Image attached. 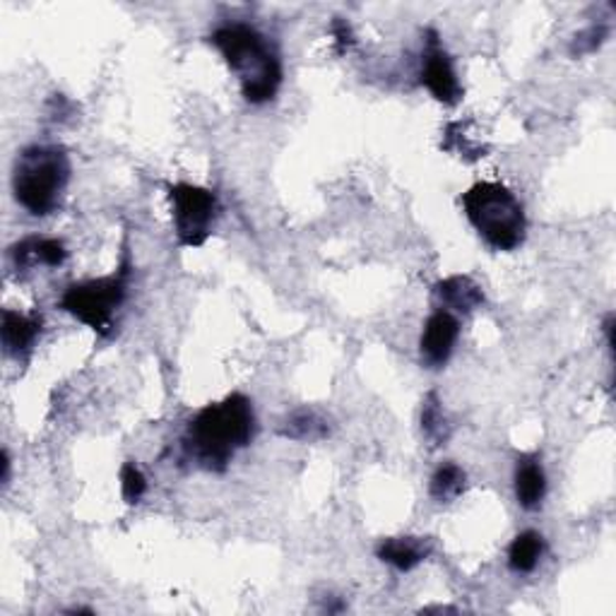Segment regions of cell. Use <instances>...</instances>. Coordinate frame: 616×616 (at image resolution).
<instances>
[{
  "instance_id": "obj_22",
  "label": "cell",
  "mask_w": 616,
  "mask_h": 616,
  "mask_svg": "<svg viewBox=\"0 0 616 616\" xmlns=\"http://www.w3.org/2000/svg\"><path fill=\"white\" fill-rule=\"evenodd\" d=\"M10 468H12V462H10V453L8 450H3V487H8L10 484Z\"/></svg>"
},
{
  "instance_id": "obj_11",
  "label": "cell",
  "mask_w": 616,
  "mask_h": 616,
  "mask_svg": "<svg viewBox=\"0 0 616 616\" xmlns=\"http://www.w3.org/2000/svg\"><path fill=\"white\" fill-rule=\"evenodd\" d=\"M0 335H3V349L8 357H24L34 347V342L41 335V319L36 313H20L6 309L3 311V325H0Z\"/></svg>"
},
{
  "instance_id": "obj_9",
  "label": "cell",
  "mask_w": 616,
  "mask_h": 616,
  "mask_svg": "<svg viewBox=\"0 0 616 616\" xmlns=\"http://www.w3.org/2000/svg\"><path fill=\"white\" fill-rule=\"evenodd\" d=\"M10 258L18 270L61 268L67 260L63 241L49 237H27L10 249Z\"/></svg>"
},
{
  "instance_id": "obj_6",
  "label": "cell",
  "mask_w": 616,
  "mask_h": 616,
  "mask_svg": "<svg viewBox=\"0 0 616 616\" xmlns=\"http://www.w3.org/2000/svg\"><path fill=\"white\" fill-rule=\"evenodd\" d=\"M169 200L176 241L184 249H200L210 239L219 217L215 190L194 184H176L169 186Z\"/></svg>"
},
{
  "instance_id": "obj_14",
  "label": "cell",
  "mask_w": 616,
  "mask_h": 616,
  "mask_svg": "<svg viewBox=\"0 0 616 616\" xmlns=\"http://www.w3.org/2000/svg\"><path fill=\"white\" fill-rule=\"evenodd\" d=\"M278 431L284 438H292V441L313 443V441H323V438L331 434V424H327V419L321 413H316V409L304 407L286 417L280 424Z\"/></svg>"
},
{
  "instance_id": "obj_3",
  "label": "cell",
  "mask_w": 616,
  "mask_h": 616,
  "mask_svg": "<svg viewBox=\"0 0 616 616\" xmlns=\"http://www.w3.org/2000/svg\"><path fill=\"white\" fill-rule=\"evenodd\" d=\"M464 217L494 251L511 253L525 243L528 217L523 202L499 181H479L462 198Z\"/></svg>"
},
{
  "instance_id": "obj_5",
  "label": "cell",
  "mask_w": 616,
  "mask_h": 616,
  "mask_svg": "<svg viewBox=\"0 0 616 616\" xmlns=\"http://www.w3.org/2000/svg\"><path fill=\"white\" fill-rule=\"evenodd\" d=\"M128 265H121L106 278L71 284L61 296V309L73 319L92 327L97 335H112L116 311L126 301L128 290Z\"/></svg>"
},
{
  "instance_id": "obj_13",
  "label": "cell",
  "mask_w": 616,
  "mask_h": 616,
  "mask_svg": "<svg viewBox=\"0 0 616 616\" xmlns=\"http://www.w3.org/2000/svg\"><path fill=\"white\" fill-rule=\"evenodd\" d=\"M518 505L525 511H537L546 497V474L537 456L518 458L513 474Z\"/></svg>"
},
{
  "instance_id": "obj_1",
  "label": "cell",
  "mask_w": 616,
  "mask_h": 616,
  "mask_svg": "<svg viewBox=\"0 0 616 616\" xmlns=\"http://www.w3.org/2000/svg\"><path fill=\"white\" fill-rule=\"evenodd\" d=\"M255 431L253 403L241 393H231L225 400L205 405L188 421L184 453L202 470L225 472L239 450L251 446Z\"/></svg>"
},
{
  "instance_id": "obj_18",
  "label": "cell",
  "mask_w": 616,
  "mask_h": 616,
  "mask_svg": "<svg viewBox=\"0 0 616 616\" xmlns=\"http://www.w3.org/2000/svg\"><path fill=\"white\" fill-rule=\"evenodd\" d=\"M468 126H470V123H462V121L450 123V126L446 128V135H443V147L448 149V153H453L462 159L477 161V159L484 157L487 145L479 140L477 135H470Z\"/></svg>"
},
{
  "instance_id": "obj_20",
  "label": "cell",
  "mask_w": 616,
  "mask_h": 616,
  "mask_svg": "<svg viewBox=\"0 0 616 616\" xmlns=\"http://www.w3.org/2000/svg\"><path fill=\"white\" fill-rule=\"evenodd\" d=\"M609 36V27L605 24H591L587 30L578 32L571 44L573 56H583V53H595Z\"/></svg>"
},
{
  "instance_id": "obj_17",
  "label": "cell",
  "mask_w": 616,
  "mask_h": 616,
  "mask_svg": "<svg viewBox=\"0 0 616 616\" xmlns=\"http://www.w3.org/2000/svg\"><path fill=\"white\" fill-rule=\"evenodd\" d=\"M421 434L429 438L434 446H446L450 434H453V424H450L443 403L438 400L436 393H429L421 405Z\"/></svg>"
},
{
  "instance_id": "obj_4",
  "label": "cell",
  "mask_w": 616,
  "mask_h": 616,
  "mask_svg": "<svg viewBox=\"0 0 616 616\" xmlns=\"http://www.w3.org/2000/svg\"><path fill=\"white\" fill-rule=\"evenodd\" d=\"M67 181H71V159L56 145L24 147L12 167V194L20 208L34 217H46L59 210Z\"/></svg>"
},
{
  "instance_id": "obj_12",
  "label": "cell",
  "mask_w": 616,
  "mask_h": 616,
  "mask_svg": "<svg viewBox=\"0 0 616 616\" xmlns=\"http://www.w3.org/2000/svg\"><path fill=\"white\" fill-rule=\"evenodd\" d=\"M431 540L429 537H386L376 546V556L383 564L395 571L407 573L415 571L419 564L429 558Z\"/></svg>"
},
{
  "instance_id": "obj_21",
  "label": "cell",
  "mask_w": 616,
  "mask_h": 616,
  "mask_svg": "<svg viewBox=\"0 0 616 616\" xmlns=\"http://www.w3.org/2000/svg\"><path fill=\"white\" fill-rule=\"evenodd\" d=\"M331 32L335 36V44H337V51L340 53H345L352 49L354 44V32H352V27L347 20H342V18H335L333 24H331Z\"/></svg>"
},
{
  "instance_id": "obj_16",
  "label": "cell",
  "mask_w": 616,
  "mask_h": 616,
  "mask_svg": "<svg viewBox=\"0 0 616 616\" xmlns=\"http://www.w3.org/2000/svg\"><path fill=\"white\" fill-rule=\"evenodd\" d=\"M468 489V472H464L456 462L438 464V470L431 477L429 494L438 503H450L464 494Z\"/></svg>"
},
{
  "instance_id": "obj_8",
  "label": "cell",
  "mask_w": 616,
  "mask_h": 616,
  "mask_svg": "<svg viewBox=\"0 0 616 616\" xmlns=\"http://www.w3.org/2000/svg\"><path fill=\"white\" fill-rule=\"evenodd\" d=\"M458 337L460 321L456 319V313H448L443 309L434 311L427 323H424V331L419 337L421 364L427 368H443L450 362V357H453Z\"/></svg>"
},
{
  "instance_id": "obj_10",
  "label": "cell",
  "mask_w": 616,
  "mask_h": 616,
  "mask_svg": "<svg viewBox=\"0 0 616 616\" xmlns=\"http://www.w3.org/2000/svg\"><path fill=\"white\" fill-rule=\"evenodd\" d=\"M434 299L448 313H470L484 304V292L470 275H450L434 284Z\"/></svg>"
},
{
  "instance_id": "obj_7",
  "label": "cell",
  "mask_w": 616,
  "mask_h": 616,
  "mask_svg": "<svg viewBox=\"0 0 616 616\" xmlns=\"http://www.w3.org/2000/svg\"><path fill=\"white\" fill-rule=\"evenodd\" d=\"M421 85L431 92L436 102L446 106H456L462 100V85L456 73L453 59L448 56L441 39L436 30H427V46L421 53V71H419Z\"/></svg>"
},
{
  "instance_id": "obj_19",
  "label": "cell",
  "mask_w": 616,
  "mask_h": 616,
  "mask_svg": "<svg viewBox=\"0 0 616 616\" xmlns=\"http://www.w3.org/2000/svg\"><path fill=\"white\" fill-rule=\"evenodd\" d=\"M121 494L126 503H140L147 494V477L135 460H126L121 468Z\"/></svg>"
},
{
  "instance_id": "obj_2",
  "label": "cell",
  "mask_w": 616,
  "mask_h": 616,
  "mask_svg": "<svg viewBox=\"0 0 616 616\" xmlns=\"http://www.w3.org/2000/svg\"><path fill=\"white\" fill-rule=\"evenodd\" d=\"M210 44L239 77L246 102L260 106L278 97L284 71L280 53L263 32L246 22H227L210 34Z\"/></svg>"
},
{
  "instance_id": "obj_15",
  "label": "cell",
  "mask_w": 616,
  "mask_h": 616,
  "mask_svg": "<svg viewBox=\"0 0 616 616\" xmlns=\"http://www.w3.org/2000/svg\"><path fill=\"white\" fill-rule=\"evenodd\" d=\"M544 537L535 530H525L509 546V568L513 573H532L544 556Z\"/></svg>"
}]
</instances>
